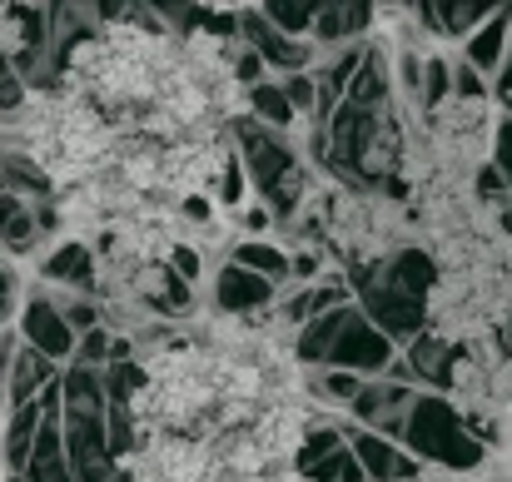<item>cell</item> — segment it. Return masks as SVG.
<instances>
[{
  "mask_svg": "<svg viewBox=\"0 0 512 482\" xmlns=\"http://www.w3.org/2000/svg\"><path fill=\"white\" fill-rule=\"evenodd\" d=\"M130 358V438L160 433L224 448L259 418L314 398L299 358V319L284 304L259 314H184L140 338Z\"/></svg>",
  "mask_w": 512,
  "mask_h": 482,
  "instance_id": "1",
  "label": "cell"
},
{
  "mask_svg": "<svg viewBox=\"0 0 512 482\" xmlns=\"http://www.w3.org/2000/svg\"><path fill=\"white\" fill-rule=\"evenodd\" d=\"M55 85L100 110L120 135H199L234 130L249 115V55L234 35L209 25H160L145 15H110L85 30Z\"/></svg>",
  "mask_w": 512,
  "mask_h": 482,
  "instance_id": "2",
  "label": "cell"
},
{
  "mask_svg": "<svg viewBox=\"0 0 512 482\" xmlns=\"http://www.w3.org/2000/svg\"><path fill=\"white\" fill-rule=\"evenodd\" d=\"M284 239L294 249L329 254L343 269H383L418 249L413 209L388 184H353L329 169H304L299 204Z\"/></svg>",
  "mask_w": 512,
  "mask_h": 482,
  "instance_id": "3",
  "label": "cell"
},
{
  "mask_svg": "<svg viewBox=\"0 0 512 482\" xmlns=\"http://www.w3.org/2000/svg\"><path fill=\"white\" fill-rule=\"evenodd\" d=\"M120 150V130L55 80L25 85L5 105V160H15L45 194H65L105 174Z\"/></svg>",
  "mask_w": 512,
  "mask_h": 482,
  "instance_id": "4",
  "label": "cell"
},
{
  "mask_svg": "<svg viewBox=\"0 0 512 482\" xmlns=\"http://www.w3.org/2000/svg\"><path fill=\"white\" fill-rule=\"evenodd\" d=\"M508 130V105L483 85L438 95L408 120V145L398 169V194L423 184H478L488 179L493 155Z\"/></svg>",
  "mask_w": 512,
  "mask_h": 482,
  "instance_id": "5",
  "label": "cell"
},
{
  "mask_svg": "<svg viewBox=\"0 0 512 482\" xmlns=\"http://www.w3.org/2000/svg\"><path fill=\"white\" fill-rule=\"evenodd\" d=\"M423 328L443 353L512 338V244L438 264L423 289Z\"/></svg>",
  "mask_w": 512,
  "mask_h": 482,
  "instance_id": "6",
  "label": "cell"
},
{
  "mask_svg": "<svg viewBox=\"0 0 512 482\" xmlns=\"http://www.w3.org/2000/svg\"><path fill=\"white\" fill-rule=\"evenodd\" d=\"M174 274H179L174 264L145 259L135 249H115V244L90 249V304L110 333H120L135 348L140 338L170 323Z\"/></svg>",
  "mask_w": 512,
  "mask_h": 482,
  "instance_id": "7",
  "label": "cell"
},
{
  "mask_svg": "<svg viewBox=\"0 0 512 482\" xmlns=\"http://www.w3.org/2000/svg\"><path fill=\"white\" fill-rule=\"evenodd\" d=\"M443 398L468 423V433L478 443H488V433L512 413V338H493V343H473V348L448 353Z\"/></svg>",
  "mask_w": 512,
  "mask_h": 482,
  "instance_id": "8",
  "label": "cell"
},
{
  "mask_svg": "<svg viewBox=\"0 0 512 482\" xmlns=\"http://www.w3.org/2000/svg\"><path fill=\"white\" fill-rule=\"evenodd\" d=\"M120 478L125 482H219L224 478V463H219V448L209 443H194V438H130L115 458Z\"/></svg>",
  "mask_w": 512,
  "mask_h": 482,
  "instance_id": "9",
  "label": "cell"
},
{
  "mask_svg": "<svg viewBox=\"0 0 512 482\" xmlns=\"http://www.w3.org/2000/svg\"><path fill=\"white\" fill-rule=\"evenodd\" d=\"M30 15L25 10H15V5H0V65H10V60H20L25 50H30Z\"/></svg>",
  "mask_w": 512,
  "mask_h": 482,
  "instance_id": "10",
  "label": "cell"
},
{
  "mask_svg": "<svg viewBox=\"0 0 512 482\" xmlns=\"http://www.w3.org/2000/svg\"><path fill=\"white\" fill-rule=\"evenodd\" d=\"M393 482H483V468H453V463H418Z\"/></svg>",
  "mask_w": 512,
  "mask_h": 482,
  "instance_id": "11",
  "label": "cell"
},
{
  "mask_svg": "<svg viewBox=\"0 0 512 482\" xmlns=\"http://www.w3.org/2000/svg\"><path fill=\"white\" fill-rule=\"evenodd\" d=\"M483 482H512V458H493V453H483Z\"/></svg>",
  "mask_w": 512,
  "mask_h": 482,
  "instance_id": "12",
  "label": "cell"
},
{
  "mask_svg": "<svg viewBox=\"0 0 512 482\" xmlns=\"http://www.w3.org/2000/svg\"><path fill=\"white\" fill-rule=\"evenodd\" d=\"M219 482H314L309 468H289V473H269V478H234V473H224Z\"/></svg>",
  "mask_w": 512,
  "mask_h": 482,
  "instance_id": "13",
  "label": "cell"
},
{
  "mask_svg": "<svg viewBox=\"0 0 512 482\" xmlns=\"http://www.w3.org/2000/svg\"><path fill=\"white\" fill-rule=\"evenodd\" d=\"M0 482H10V478H5V448H0Z\"/></svg>",
  "mask_w": 512,
  "mask_h": 482,
  "instance_id": "14",
  "label": "cell"
},
{
  "mask_svg": "<svg viewBox=\"0 0 512 482\" xmlns=\"http://www.w3.org/2000/svg\"><path fill=\"white\" fill-rule=\"evenodd\" d=\"M508 80H512V35H508Z\"/></svg>",
  "mask_w": 512,
  "mask_h": 482,
  "instance_id": "15",
  "label": "cell"
},
{
  "mask_svg": "<svg viewBox=\"0 0 512 482\" xmlns=\"http://www.w3.org/2000/svg\"><path fill=\"white\" fill-rule=\"evenodd\" d=\"M508 135H512V115H508Z\"/></svg>",
  "mask_w": 512,
  "mask_h": 482,
  "instance_id": "16",
  "label": "cell"
}]
</instances>
